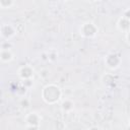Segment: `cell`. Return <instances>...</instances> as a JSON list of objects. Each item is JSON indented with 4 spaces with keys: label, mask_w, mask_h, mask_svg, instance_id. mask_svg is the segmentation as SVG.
I'll return each mask as SVG.
<instances>
[{
    "label": "cell",
    "mask_w": 130,
    "mask_h": 130,
    "mask_svg": "<svg viewBox=\"0 0 130 130\" xmlns=\"http://www.w3.org/2000/svg\"><path fill=\"white\" fill-rule=\"evenodd\" d=\"M63 90L55 83H47L41 91V98L47 105H56L62 99Z\"/></svg>",
    "instance_id": "6da1fadb"
},
{
    "label": "cell",
    "mask_w": 130,
    "mask_h": 130,
    "mask_svg": "<svg viewBox=\"0 0 130 130\" xmlns=\"http://www.w3.org/2000/svg\"><path fill=\"white\" fill-rule=\"evenodd\" d=\"M98 31H99L98 25L93 21H90V20L83 22L79 27V34L83 38H86V39H91L95 37Z\"/></svg>",
    "instance_id": "7a4b0ae2"
},
{
    "label": "cell",
    "mask_w": 130,
    "mask_h": 130,
    "mask_svg": "<svg viewBox=\"0 0 130 130\" xmlns=\"http://www.w3.org/2000/svg\"><path fill=\"white\" fill-rule=\"evenodd\" d=\"M121 63H122V59L116 53H110L105 57V65L111 70L118 69Z\"/></svg>",
    "instance_id": "3957f363"
},
{
    "label": "cell",
    "mask_w": 130,
    "mask_h": 130,
    "mask_svg": "<svg viewBox=\"0 0 130 130\" xmlns=\"http://www.w3.org/2000/svg\"><path fill=\"white\" fill-rule=\"evenodd\" d=\"M34 75H35V70H34L32 66L28 65V64L20 66L17 70V76L21 79V81L26 80V79H32Z\"/></svg>",
    "instance_id": "277c9868"
},
{
    "label": "cell",
    "mask_w": 130,
    "mask_h": 130,
    "mask_svg": "<svg viewBox=\"0 0 130 130\" xmlns=\"http://www.w3.org/2000/svg\"><path fill=\"white\" fill-rule=\"evenodd\" d=\"M0 32H1V37L4 40L8 41L9 39L13 38L16 35L17 30L14 25H12L10 23H3L0 27Z\"/></svg>",
    "instance_id": "5b68a950"
},
{
    "label": "cell",
    "mask_w": 130,
    "mask_h": 130,
    "mask_svg": "<svg viewBox=\"0 0 130 130\" xmlns=\"http://www.w3.org/2000/svg\"><path fill=\"white\" fill-rule=\"evenodd\" d=\"M24 121H25L26 126L40 127V124H41V121H42V117L37 112H30V113H27L24 116Z\"/></svg>",
    "instance_id": "8992f818"
},
{
    "label": "cell",
    "mask_w": 130,
    "mask_h": 130,
    "mask_svg": "<svg viewBox=\"0 0 130 130\" xmlns=\"http://www.w3.org/2000/svg\"><path fill=\"white\" fill-rule=\"evenodd\" d=\"M60 109L63 113H70L74 109V101L70 98H65L60 104Z\"/></svg>",
    "instance_id": "52a82bcc"
},
{
    "label": "cell",
    "mask_w": 130,
    "mask_h": 130,
    "mask_svg": "<svg viewBox=\"0 0 130 130\" xmlns=\"http://www.w3.org/2000/svg\"><path fill=\"white\" fill-rule=\"evenodd\" d=\"M117 28L120 30V31H123V32H127L130 30V20L127 19L126 17L124 16H120L117 20Z\"/></svg>",
    "instance_id": "ba28073f"
},
{
    "label": "cell",
    "mask_w": 130,
    "mask_h": 130,
    "mask_svg": "<svg viewBox=\"0 0 130 130\" xmlns=\"http://www.w3.org/2000/svg\"><path fill=\"white\" fill-rule=\"evenodd\" d=\"M14 59V54L11 49L0 50V60L2 63H10Z\"/></svg>",
    "instance_id": "9c48e42d"
},
{
    "label": "cell",
    "mask_w": 130,
    "mask_h": 130,
    "mask_svg": "<svg viewBox=\"0 0 130 130\" xmlns=\"http://www.w3.org/2000/svg\"><path fill=\"white\" fill-rule=\"evenodd\" d=\"M47 53V57H48V61L49 62H55L58 58V52L55 49H51L49 51L46 52Z\"/></svg>",
    "instance_id": "30bf717a"
},
{
    "label": "cell",
    "mask_w": 130,
    "mask_h": 130,
    "mask_svg": "<svg viewBox=\"0 0 130 130\" xmlns=\"http://www.w3.org/2000/svg\"><path fill=\"white\" fill-rule=\"evenodd\" d=\"M14 4H15V2L12 1V0H0V7L2 9L11 8Z\"/></svg>",
    "instance_id": "8fae6325"
},
{
    "label": "cell",
    "mask_w": 130,
    "mask_h": 130,
    "mask_svg": "<svg viewBox=\"0 0 130 130\" xmlns=\"http://www.w3.org/2000/svg\"><path fill=\"white\" fill-rule=\"evenodd\" d=\"M19 105H20L21 108H23V109H27V108L30 106V101H29L27 98L23 96V98H21V99L19 100Z\"/></svg>",
    "instance_id": "7c38bea8"
},
{
    "label": "cell",
    "mask_w": 130,
    "mask_h": 130,
    "mask_svg": "<svg viewBox=\"0 0 130 130\" xmlns=\"http://www.w3.org/2000/svg\"><path fill=\"white\" fill-rule=\"evenodd\" d=\"M39 75H40L41 78L47 79V78H49V76H50V70H49V69H42V70H40Z\"/></svg>",
    "instance_id": "4fadbf2b"
},
{
    "label": "cell",
    "mask_w": 130,
    "mask_h": 130,
    "mask_svg": "<svg viewBox=\"0 0 130 130\" xmlns=\"http://www.w3.org/2000/svg\"><path fill=\"white\" fill-rule=\"evenodd\" d=\"M21 84H22L24 87L29 88V87H31V86H32L34 81H32V79H26V80H22V81H21Z\"/></svg>",
    "instance_id": "5bb4252c"
},
{
    "label": "cell",
    "mask_w": 130,
    "mask_h": 130,
    "mask_svg": "<svg viewBox=\"0 0 130 130\" xmlns=\"http://www.w3.org/2000/svg\"><path fill=\"white\" fill-rule=\"evenodd\" d=\"M1 49H11V46H10V44L8 43V41H4V42L1 44Z\"/></svg>",
    "instance_id": "9a60e30c"
},
{
    "label": "cell",
    "mask_w": 130,
    "mask_h": 130,
    "mask_svg": "<svg viewBox=\"0 0 130 130\" xmlns=\"http://www.w3.org/2000/svg\"><path fill=\"white\" fill-rule=\"evenodd\" d=\"M122 16H124V17H126L127 19L130 20V8H127V9L124 11V13H123Z\"/></svg>",
    "instance_id": "2e32d148"
},
{
    "label": "cell",
    "mask_w": 130,
    "mask_h": 130,
    "mask_svg": "<svg viewBox=\"0 0 130 130\" xmlns=\"http://www.w3.org/2000/svg\"><path fill=\"white\" fill-rule=\"evenodd\" d=\"M125 40H126V42L130 45V30L125 34Z\"/></svg>",
    "instance_id": "e0dca14e"
},
{
    "label": "cell",
    "mask_w": 130,
    "mask_h": 130,
    "mask_svg": "<svg viewBox=\"0 0 130 130\" xmlns=\"http://www.w3.org/2000/svg\"><path fill=\"white\" fill-rule=\"evenodd\" d=\"M25 130H40V127H36V126H26Z\"/></svg>",
    "instance_id": "ac0fdd59"
},
{
    "label": "cell",
    "mask_w": 130,
    "mask_h": 130,
    "mask_svg": "<svg viewBox=\"0 0 130 130\" xmlns=\"http://www.w3.org/2000/svg\"><path fill=\"white\" fill-rule=\"evenodd\" d=\"M89 130H99L96 127H91V128H89Z\"/></svg>",
    "instance_id": "d6986e66"
},
{
    "label": "cell",
    "mask_w": 130,
    "mask_h": 130,
    "mask_svg": "<svg viewBox=\"0 0 130 130\" xmlns=\"http://www.w3.org/2000/svg\"><path fill=\"white\" fill-rule=\"evenodd\" d=\"M128 126H129V128H130V118L128 119Z\"/></svg>",
    "instance_id": "ffe728a7"
},
{
    "label": "cell",
    "mask_w": 130,
    "mask_h": 130,
    "mask_svg": "<svg viewBox=\"0 0 130 130\" xmlns=\"http://www.w3.org/2000/svg\"><path fill=\"white\" fill-rule=\"evenodd\" d=\"M84 130H89V129H84Z\"/></svg>",
    "instance_id": "44dd1931"
}]
</instances>
